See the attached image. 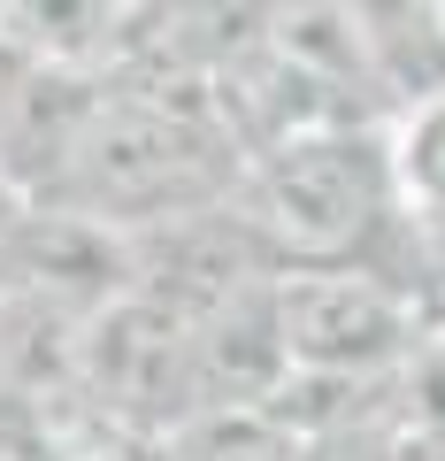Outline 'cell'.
Returning a JSON list of instances; mask_svg holds the SVG:
<instances>
[{
	"mask_svg": "<svg viewBox=\"0 0 445 461\" xmlns=\"http://www.w3.org/2000/svg\"><path fill=\"white\" fill-rule=\"evenodd\" d=\"M238 185H246V154L208 100H162V93L116 85L108 108L93 115L62 193L31 200V208H77L93 223L138 239L154 223L238 200Z\"/></svg>",
	"mask_w": 445,
	"mask_h": 461,
	"instance_id": "1",
	"label": "cell"
},
{
	"mask_svg": "<svg viewBox=\"0 0 445 461\" xmlns=\"http://www.w3.org/2000/svg\"><path fill=\"white\" fill-rule=\"evenodd\" d=\"M238 208L262 223L284 269H346L377 262V247L407 223L392 177V139L377 123H330V131L284 139L246 162Z\"/></svg>",
	"mask_w": 445,
	"mask_h": 461,
	"instance_id": "2",
	"label": "cell"
},
{
	"mask_svg": "<svg viewBox=\"0 0 445 461\" xmlns=\"http://www.w3.org/2000/svg\"><path fill=\"white\" fill-rule=\"evenodd\" d=\"M277 323H284L292 377H307V384L384 377L423 339V308H414V293L384 262L284 269L277 277Z\"/></svg>",
	"mask_w": 445,
	"mask_h": 461,
	"instance_id": "3",
	"label": "cell"
},
{
	"mask_svg": "<svg viewBox=\"0 0 445 461\" xmlns=\"http://www.w3.org/2000/svg\"><path fill=\"white\" fill-rule=\"evenodd\" d=\"M77 400H85V408H100L108 423H123V430H138V438L169 446L184 423L208 415L192 323L169 315L162 300H147V293L100 308L93 323H85Z\"/></svg>",
	"mask_w": 445,
	"mask_h": 461,
	"instance_id": "4",
	"label": "cell"
},
{
	"mask_svg": "<svg viewBox=\"0 0 445 461\" xmlns=\"http://www.w3.org/2000/svg\"><path fill=\"white\" fill-rule=\"evenodd\" d=\"M277 277H284V262L269 254L262 223L238 200L177 215V223H154L131 239V285L147 300H162L169 315H184V323H208L231 300L269 293Z\"/></svg>",
	"mask_w": 445,
	"mask_h": 461,
	"instance_id": "5",
	"label": "cell"
},
{
	"mask_svg": "<svg viewBox=\"0 0 445 461\" xmlns=\"http://www.w3.org/2000/svg\"><path fill=\"white\" fill-rule=\"evenodd\" d=\"M0 293L54 308L69 323H93L100 308L131 300V239L77 208H23V223L0 247Z\"/></svg>",
	"mask_w": 445,
	"mask_h": 461,
	"instance_id": "6",
	"label": "cell"
},
{
	"mask_svg": "<svg viewBox=\"0 0 445 461\" xmlns=\"http://www.w3.org/2000/svg\"><path fill=\"white\" fill-rule=\"evenodd\" d=\"M392 177L407 223H445V85L392 115Z\"/></svg>",
	"mask_w": 445,
	"mask_h": 461,
	"instance_id": "7",
	"label": "cell"
},
{
	"mask_svg": "<svg viewBox=\"0 0 445 461\" xmlns=\"http://www.w3.org/2000/svg\"><path fill=\"white\" fill-rule=\"evenodd\" d=\"M162 461H299V430L277 408H215L162 446Z\"/></svg>",
	"mask_w": 445,
	"mask_h": 461,
	"instance_id": "8",
	"label": "cell"
},
{
	"mask_svg": "<svg viewBox=\"0 0 445 461\" xmlns=\"http://www.w3.org/2000/svg\"><path fill=\"white\" fill-rule=\"evenodd\" d=\"M23 208H31V200H23V193H16L8 177H0V247H8V230L23 223Z\"/></svg>",
	"mask_w": 445,
	"mask_h": 461,
	"instance_id": "9",
	"label": "cell"
},
{
	"mask_svg": "<svg viewBox=\"0 0 445 461\" xmlns=\"http://www.w3.org/2000/svg\"><path fill=\"white\" fill-rule=\"evenodd\" d=\"M430 23H438V47H445V0H430Z\"/></svg>",
	"mask_w": 445,
	"mask_h": 461,
	"instance_id": "10",
	"label": "cell"
}]
</instances>
